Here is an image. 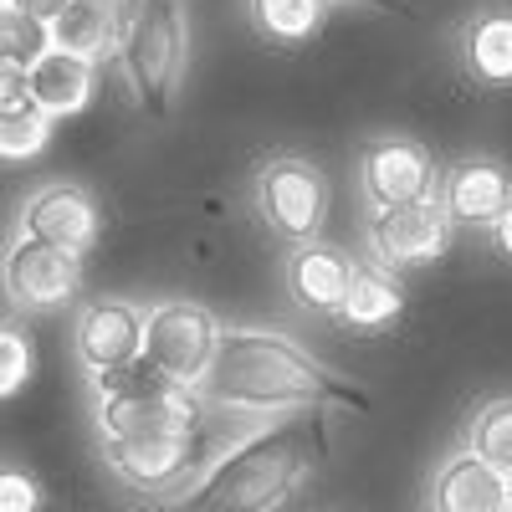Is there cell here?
Returning a JSON list of instances; mask_svg holds the SVG:
<instances>
[{"label": "cell", "instance_id": "obj_17", "mask_svg": "<svg viewBox=\"0 0 512 512\" xmlns=\"http://www.w3.org/2000/svg\"><path fill=\"white\" fill-rule=\"evenodd\" d=\"M93 82H98V62L72 57V52H47L31 67V98L52 118H72V113L88 108Z\"/></svg>", "mask_w": 512, "mask_h": 512}, {"label": "cell", "instance_id": "obj_22", "mask_svg": "<svg viewBox=\"0 0 512 512\" xmlns=\"http://www.w3.org/2000/svg\"><path fill=\"white\" fill-rule=\"evenodd\" d=\"M47 52H57L52 41V21L26 16V11H0V62L6 67H36Z\"/></svg>", "mask_w": 512, "mask_h": 512}, {"label": "cell", "instance_id": "obj_24", "mask_svg": "<svg viewBox=\"0 0 512 512\" xmlns=\"http://www.w3.org/2000/svg\"><path fill=\"white\" fill-rule=\"evenodd\" d=\"M36 369V354H31V338L21 328H6L0 333V390L6 395H21L26 379Z\"/></svg>", "mask_w": 512, "mask_h": 512}, {"label": "cell", "instance_id": "obj_20", "mask_svg": "<svg viewBox=\"0 0 512 512\" xmlns=\"http://www.w3.org/2000/svg\"><path fill=\"white\" fill-rule=\"evenodd\" d=\"M246 6L256 31L282 47H303L323 31V0H246Z\"/></svg>", "mask_w": 512, "mask_h": 512}, {"label": "cell", "instance_id": "obj_18", "mask_svg": "<svg viewBox=\"0 0 512 512\" xmlns=\"http://www.w3.org/2000/svg\"><path fill=\"white\" fill-rule=\"evenodd\" d=\"M400 308H405L400 277H390V267H379V262H359L338 318H344L349 328H359V333H374V328H390L400 318Z\"/></svg>", "mask_w": 512, "mask_h": 512}, {"label": "cell", "instance_id": "obj_1", "mask_svg": "<svg viewBox=\"0 0 512 512\" xmlns=\"http://www.w3.org/2000/svg\"><path fill=\"white\" fill-rule=\"evenodd\" d=\"M205 400H216L226 410H251V415H272V410H369V395L354 390L344 374L323 369L318 359H308L297 344H287L282 333H262V328H226L221 333V354L210 364Z\"/></svg>", "mask_w": 512, "mask_h": 512}, {"label": "cell", "instance_id": "obj_28", "mask_svg": "<svg viewBox=\"0 0 512 512\" xmlns=\"http://www.w3.org/2000/svg\"><path fill=\"white\" fill-rule=\"evenodd\" d=\"M338 6H359V11H384V16H410L405 0H338Z\"/></svg>", "mask_w": 512, "mask_h": 512}, {"label": "cell", "instance_id": "obj_21", "mask_svg": "<svg viewBox=\"0 0 512 512\" xmlns=\"http://www.w3.org/2000/svg\"><path fill=\"white\" fill-rule=\"evenodd\" d=\"M0 154L6 159H31L47 149L52 139V113L41 108L36 98H16V103H0Z\"/></svg>", "mask_w": 512, "mask_h": 512}, {"label": "cell", "instance_id": "obj_11", "mask_svg": "<svg viewBox=\"0 0 512 512\" xmlns=\"http://www.w3.org/2000/svg\"><path fill=\"white\" fill-rule=\"evenodd\" d=\"M144 323L134 303H88L77 313V359L93 374L128 369L144 359Z\"/></svg>", "mask_w": 512, "mask_h": 512}, {"label": "cell", "instance_id": "obj_23", "mask_svg": "<svg viewBox=\"0 0 512 512\" xmlns=\"http://www.w3.org/2000/svg\"><path fill=\"white\" fill-rule=\"evenodd\" d=\"M466 451H477L482 461H492L497 472L512 482V395L477 410L472 431H466Z\"/></svg>", "mask_w": 512, "mask_h": 512}, {"label": "cell", "instance_id": "obj_6", "mask_svg": "<svg viewBox=\"0 0 512 512\" xmlns=\"http://www.w3.org/2000/svg\"><path fill=\"white\" fill-rule=\"evenodd\" d=\"M256 205H262V216L277 236L308 241V236H318V226L328 216V180L318 164L297 159V154H277L256 175Z\"/></svg>", "mask_w": 512, "mask_h": 512}, {"label": "cell", "instance_id": "obj_13", "mask_svg": "<svg viewBox=\"0 0 512 512\" xmlns=\"http://www.w3.org/2000/svg\"><path fill=\"white\" fill-rule=\"evenodd\" d=\"M21 231L82 256V251H93V241H98V205L77 185H47V190H36L21 205Z\"/></svg>", "mask_w": 512, "mask_h": 512}, {"label": "cell", "instance_id": "obj_3", "mask_svg": "<svg viewBox=\"0 0 512 512\" xmlns=\"http://www.w3.org/2000/svg\"><path fill=\"white\" fill-rule=\"evenodd\" d=\"M195 395L190 384L159 374L149 359L98 374V436L123 441V436H154V431H195Z\"/></svg>", "mask_w": 512, "mask_h": 512}, {"label": "cell", "instance_id": "obj_30", "mask_svg": "<svg viewBox=\"0 0 512 512\" xmlns=\"http://www.w3.org/2000/svg\"><path fill=\"white\" fill-rule=\"evenodd\" d=\"M502 512H512V492H507V507H502Z\"/></svg>", "mask_w": 512, "mask_h": 512}, {"label": "cell", "instance_id": "obj_19", "mask_svg": "<svg viewBox=\"0 0 512 512\" xmlns=\"http://www.w3.org/2000/svg\"><path fill=\"white\" fill-rule=\"evenodd\" d=\"M52 41H57V52L98 62L108 47H118V21L108 11L88 6V0H72V6L52 21Z\"/></svg>", "mask_w": 512, "mask_h": 512}, {"label": "cell", "instance_id": "obj_7", "mask_svg": "<svg viewBox=\"0 0 512 512\" xmlns=\"http://www.w3.org/2000/svg\"><path fill=\"white\" fill-rule=\"evenodd\" d=\"M359 185L369 210H395V205H420V200H436V164L415 139L400 134H384L369 139L359 149Z\"/></svg>", "mask_w": 512, "mask_h": 512}, {"label": "cell", "instance_id": "obj_10", "mask_svg": "<svg viewBox=\"0 0 512 512\" xmlns=\"http://www.w3.org/2000/svg\"><path fill=\"white\" fill-rule=\"evenodd\" d=\"M103 461L134 492H169L200 461V431H154V436L103 441Z\"/></svg>", "mask_w": 512, "mask_h": 512}, {"label": "cell", "instance_id": "obj_26", "mask_svg": "<svg viewBox=\"0 0 512 512\" xmlns=\"http://www.w3.org/2000/svg\"><path fill=\"white\" fill-rule=\"evenodd\" d=\"M72 0H0V11H26V16H41V21H57Z\"/></svg>", "mask_w": 512, "mask_h": 512}, {"label": "cell", "instance_id": "obj_4", "mask_svg": "<svg viewBox=\"0 0 512 512\" xmlns=\"http://www.w3.org/2000/svg\"><path fill=\"white\" fill-rule=\"evenodd\" d=\"M118 57L128 67V88H134L139 108H149L154 118L169 113V98H175L190 57L185 0H139L134 21L118 36Z\"/></svg>", "mask_w": 512, "mask_h": 512}, {"label": "cell", "instance_id": "obj_9", "mask_svg": "<svg viewBox=\"0 0 512 512\" xmlns=\"http://www.w3.org/2000/svg\"><path fill=\"white\" fill-rule=\"evenodd\" d=\"M6 287L21 308H62L82 287V256L21 231L6 251Z\"/></svg>", "mask_w": 512, "mask_h": 512}, {"label": "cell", "instance_id": "obj_8", "mask_svg": "<svg viewBox=\"0 0 512 512\" xmlns=\"http://www.w3.org/2000/svg\"><path fill=\"white\" fill-rule=\"evenodd\" d=\"M451 216L441 200L420 205H395L369 216V251L379 256V267H431L451 246Z\"/></svg>", "mask_w": 512, "mask_h": 512}, {"label": "cell", "instance_id": "obj_5", "mask_svg": "<svg viewBox=\"0 0 512 512\" xmlns=\"http://www.w3.org/2000/svg\"><path fill=\"white\" fill-rule=\"evenodd\" d=\"M221 323L210 308L190 303V297H175V303H159L144 323V359L169 374V379H180L190 384V390H200L210 364H216L221 354Z\"/></svg>", "mask_w": 512, "mask_h": 512}, {"label": "cell", "instance_id": "obj_2", "mask_svg": "<svg viewBox=\"0 0 512 512\" xmlns=\"http://www.w3.org/2000/svg\"><path fill=\"white\" fill-rule=\"evenodd\" d=\"M323 456V410H303L297 420L262 425L231 451L210 461V472L169 507V512H272Z\"/></svg>", "mask_w": 512, "mask_h": 512}, {"label": "cell", "instance_id": "obj_14", "mask_svg": "<svg viewBox=\"0 0 512 512\" xmlns=\"http://www.w3.org/2000/svg\"><path fill=\"white\" fill-rule=\"evenodd\" d=\"M512 482L477 451H456L436 482H431V512H502Z\"/></svg>", "mask_w": 512, "mask_h": 512}, {"label": "cell", "instance_id": "obj_27", "mask_svg": "<svg viewBox=\"0 0 512 512\" xmlns=\"http://www.w3.org/2000/svg\"><path fill=\"white\" fill-rule=\"evenodd\" d=\"M88 6H98V11H108L113 21H118V36H123V26L134 21V11H139V0H88Z\"/></svg>", "mask_w": 512, "mask_h": 512}, {"label": "cell", "instance_id": "obj_25", "mask_svg": "<svg viewBox=\"0 0 512 512\" xmlns=\"http://www.w3.org/2000/svg\"><path fill=\"white\" fill-rule=\"evenodd\" d=\"M0 512H41V492L26 472L6 466V477H0Z\"/></svg>", "mask_w": 512, "mask_h": 512}, {"label": "cell", "instance_id": "obj_15", "mask_svg": "<svg viewBox=\"0 0 512 512\" xmlns=\"http://www.w3.org/2000/svg\"><path fill=\"white\" fill-rule=\"evenodd\" d=\"M349 282H354V262L338 246H323V241H303L292 251V262H287V292L303 308H313V313H338L344 308Z\"/></svg>", "mask_w": 512, "mask_h": 512}, {"label": "cell", "instance_id": "obj_29", "mask_svg": "<svg viewBox=\"0 0 512 512\" xmlns=\"http://www.w3.org/2000/svg\"><path fill=\"white\" fill-rule=\"evenodd\" d=\"M492 241H497V251L502 256H512V205L497 216V226H492Z\"/></svg>", "mask_w": 512, "mask_h": 512}, {"label": "cell", "instance_id": "obj_16", "mask_svg": "<svg viewBox=\"0 0 512 512\" xmlns=\"http://www.w3.org/2000/svg\"><path fill=\"white\" fill-rule=\"evenodd\" d=\"M461 57L482 88H512V6H487L466 21Z\"/></svg>", "mask_w": 512, "mask_h": 512}, {"label": "cell", "instance_id": "obj_12", "mask_svg": "<svg viewBox=\"0 0 512 512\" xmlns=\"http://www.w3.org/2000/svg\"><path fill=\"white\" fill-rule=\"evenodd\" d=\"M436 200L456 226H497V216L512 205V175L497 159H461L441 175Z\"/></svg>", "mask_w": 512, "mask_h": 512}]
</instances>
